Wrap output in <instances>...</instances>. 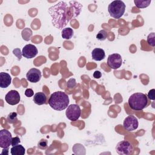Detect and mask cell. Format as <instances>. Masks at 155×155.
<instances>
[{
	"label": "cell",
	"mask_w": 155,
	"mask_h": 155,
	"mask_svg": "<svg viewBox=\"0 0 155 155\" xmlns=\"http://www.w3.org/2000/svg\"><path fill=\"white\" fill-rule=\"evenodd\" d=\"M82 8V5L78 1L58 2L48 8L52 24L58 29L64 28L71 19L79 15Z\"/></svg>",
	"instance_id": "1"
},
{
	"label": "cell",
	"mask_w": 155,
	"mask_h": 155,
	"mask_svg": "<svg viewBox=\"0 0 155 155\" xmlns=\"http://www.w3.org/2000/svg\"><path fill=\"white\" fill-rule=\"evenodd\" d=\"M69 102L68 96L60 91L52 93L48 99V104L51 108L56 111H62L67 108Z\"/></svg>",
	"instance_id": "2"
},
{
	"label": "cell",
	"mask_w": 155,
	"mask_h": 155,
	"mask_svg": "<svg viewBox=\"0 0 155 155\" xmlns=\"http://www.w3.org/2000/svg\"><path fill=\"white\" fill-rule=\"evenodd\" d=\"M128 103L132 110L140 111L148 105L149 101L145 94L142 93H135L130 96Z\"/></svg>",
	"instance_id": "3"
},
{
	"label": "cell",
	"mask_w": 155,
	"mask_h": 155,
	"mask_svg": "<svg viewBox=\"0 0 155 155\" xmlns=\"http://www.w3.org/2000/svg\"><path fill=\"white\" fill-rule=\"evenodd\" d=\"M108 11L112 18L119 19L122 17L125 13V4L122 1H113L108 5Z\"/></svg>",
	"instance_id": "4"
},
{
	"label": "cell",
	"mask_w": 155,
	"mask_h": 155,
	"mask_svg": "<svg viewBox=\"0 0 155 155\" xmlns=\"http://www.w3.org/2000/svg\"><path fill=\"white\" fill-rule=\"evenodd\" d=\"M81 108L77 104H71L68 105L65 111L67 117L71 121L77 120L81 116Z\"/></svg>",
	"instance_id": "5"
},
{
	"label": "cell",
	"mask_w": 155,
	"mask_h": 155,
	"mask_svg": "<svg viewBox=\"0 0 155 155\" xmlns=\"http://www.w3.org/2000/svg\"><path fill=\"white\" fill-rule=\"evenodd\" d=\"M116 150L119 154L129 155L133 153V147L130 142L122 140L117 144Z\"/></svg>",
	"instance_id": "6"
},
{
	"label": "cell",
	"mask_w": 155,
	"mask_h": 155,
	"mask_svg": "<svg viewBox=\"0 0 155 155\" xmlns=\"http://www.w3.org/2000/svg\"><path fill=\"white\" fill-rule=\"evenodd\" d=\"M12 134L9 131L2 129L0 131V147L7 148L12 143Z\"/></svg>",
	"instance_id": "7"
},
{
	"label": "cell",
	"mask_w": 155,
	"mask_h": 155,
	"mask_svg": "<svg viewBox=\"0 0 155 155\" xmlns=\"http://www.w3.org/2000/svg\"><path fill=\"white\" fill-rule=\"evenodd\" d=\"M139 125V122L137 117L133 115H130L127 116L124 120L123 127L124 128L128 131H133L137 128Z\"/></svg>",
	"instance_id": "8"
},
{
	"label": "cell",
	"mask_w": 155,
	"mask_h": 155,
	"mask_svg": "<svg viewBox=\"0 0 155 155\" xmlns=\"http://www.w3.org/2000/svg\"><path fill=\"white\" fill-rule=\"evenodd\" d=\"M122 57L118 53H113L110 54L107 59L108 66L114 70L119 68L122 65Z\"/></svg>",
	"instance_id": "9"
},
{
	"label": "cell",
	"mask_w": 155,
	"mask_h": 155,
	"mask_svg": "<svg viewBox=\"0 0 155 155\" xmlns=\"http://www.w3.org/2000/svg\"><path fill=\"white\" fill-rule=\"evenodd\" d=\"M5 99L7 104L11 105H15L19 102L21 97L19 93L16 90H12L6 94Z\"/></svg>",
	"instance_id": "10"
},
{
	"label": "cell",
	"mask_w": 155,
	"mask_h": 155,
	"mask_svg": "<svg viewBox=\"0 0 155 155\" xmlns=\"http://www.w3.org/2000/svg\"><path fill=\"white\" fill-rule=\"evenodd\" d=\"M38 53L36 47L32 44H27L25 45L22 50V54L24 57L27 59H31L35 57Z\"/></svg>",
	"instance_id": "11"
},
{
	"label": "cell",
	"mask_w": 155,
	"mask_h": 155,
	"mask_svg": "<svg viewBox=\"0 0 155 155\" xmlns=\"http://www.w3.org/2000/svg\"><path fill=\"white\" fill-rule=\"evenodd\" d=\"M27 81L32 83L39 82L41 78V72L39 69L32 68L30 69L26 74Z\"/></svg>",
	"instance_id": "12"
},
{
	"label": "cell",
	"mask_w": 155,
	"mask_h": 155,
	"mask_svg": "<svg viewBox=\"0 0 155 155\" xmlns=\"http://www.w3.org/2000/svg\"><path fill=\"white\" fill-rule=\"evenodd\" d=\"M12 82V78L9 74L1 72L0 73V87L2 88L8 87Z\"/></svg>",
	"instance_id": "13"
},
{
	"label": "cell",
	"mask_w": 155,
	"mask_h": 155,
	"mask_svg": "<svg viewBox=\"0 0 155 155\" xmlns=\"http://www.w3.org/2000/svg\"><path fill=\"white\" fill-rule=\"evenodd\" d=\"M91 57L93 59L100 61L105 58V53L103 49L101 48H94L91 52Z\"/></svg>",
	"instance_id": "14"
},
{
	"label": "cell",
	"mask_w": 155,
	"mask_h": 155,
	"mask_svg": "<svg viewBox=\"0 0 155 155\" xmlns=\"http://www.w3.org/2000/svg\"><path fill=\"white\" fill-rule=\"evenodd\" d=\"M47 96L45 93L43 92H38L36 93L33 97L34 102L39 105L44 104L46 103Z\"/></svg>",
	"instance_id": "15"
},
{
	"label": "cell",
	"mask_w": 155,
	"mask_h": 155,
	"mask_svg": "<svg viewBox=\"0 0 155 155\" xmlns=\"http://www.w3.org/2000/svg\"><path fill=\"white\" fill-rule=\"evenodd\" d=\"M10 150L11 154L12 155H23L25 152L24 147L22 145L19 144L12 147Z\"/></svg>",
	"instance_id": "16"
},
{
	"label": "cell",
	"mask_w": 155,
	"mask_h": 155,
	"mask_svg": "<svg viewBox=\"0 0 155 155\" xmlns=\"http://www.w3.org/2000/svg\"><path fill=\"white\" fill-rule=\"evenodd\" d=\"M73 33H74V31L70 27L64 28L62 30L61 36L63 39L68 40V39H70L73 37Z\"/></svg>",
	"instance_id": "17"
},
{
	"label": "cell",
	"mask_w": 155,
	"mask_h": 155,
	"mask_svg": "<svg viewBox=\"0 0 155 155\" xmlns=\"http://www.w3.org/2000/svg\"><path fill=\"white\" fill-rule=\"evenodd\" d=\"M151 1V0H134V3L136 7L138 8H144L149 6Z\"/></svg>",
	"instance_id": "18"
},
{
	"label": "cell",
	"mask_w": 155,
	"mask_h": 155,
	"mask_svg": "<svg viewBox=\"0 0 155 155\" xmlns=\"http://www.w3.org/2000/svg\"><path fill=\"white\" fill-rule=\"evenodd\" d=\"M21 35H22V38L26 41H28L31 36H32V31L31 30L30 28H25L22 31V33H21Z\"/></svg>",
	"instance_id": "19"
},
{
	"label": "cell",
	"mask_w": 155,
	"mask_h": 155,
	"mask_svg": "<svg viewBox=\"0 0 155 155\" xmlns=\"http://www.w3.org/2000/svg\"><path fill=\"white\" fill-rule=\"evenodd\" d=\"M108 36V33L105 30H100L97 35H96V38L99 41H104L107 39Z\"/></svg>",
	"instance_id": "20"
},
{
	"label": "cell",
	"mask_w": 155,
	"mask_h": 155,
	"mask_svg": "<svg viewBox=\"0 0 155 155\" xmlns=\"http://www.w3.org/2000/svg\"><path fill=\"white\" fill-rule=\"evenodd\" d=\"M18 120L17 118V113L16 112L10 113L7 118V120L9 124H13L16 122Z\"/></svg>",
	"instance_id": "21"
},
{
	"label": "cell",
	"mask_w": 155,
	"mask_h": 155,
	"mask_svg": "<svg viewBox=\"0 0 155 155\" xmlns=\"http://www.w3.org/2000/svg\"><path fill=\"white\" fill-rule=\"evenodd\" d=\"M147 41L148 45L152 47H154L155 46V33L153 32L150 33L147 36Z\"/></svg>",
	"instance_id": "22"
},
{
	"label": "cell",
	"mask_w": 155,
	"mask_h": 155,
	"mask_svg": "<svg viewBox=\"0 0 155 155\" xmlns=\"http://www.w3.org/2000/svg\"><path fill=\"white\" fill-rule=\"evenodd\" d=\"M47 147V142L45 140L42 139L38 143V148L40 149H45Z\"/></svg>",
	"instance_id": "23"
},
{
	"label": "cell",
	"mask_w": 155,
	"mask_h": 155,
	"mask_svg": "<svg viewBox=\"0 0 155 155\" xmlns=\"http://www.w3.org/2000/svg\"><path fill=\"white\" fill-rule=\"evenodd\" d=\"M76 84V80L73 78H71L70 79H69L67 82V87L69 88H73Z\"/></svg>",
	"instance_id": "24"
},
{
	"label": "cell",
	"mask_w": 155,
	"mask_h": 155,
	"mask_svg": "<svg viewBox=\"0 0 155 155\" xmlns=\"http://www.w3.org/2000/svg\"><path fill=\"white\" fill-rule=\"evenodd\" d=\"M154 92H155V90L154 89H151L149 91L148 93V99H149L150 100H154L155 99V96H154Z\"/></svg>",
	"instance_id": "25"
},
{
	"label": "cell",
	"mask_w": 155,
	"mask_h": 155,
	"mask_svg": "<svg viewBox=\"0 0 155 155\" xmlns=\"http://www.w3.org/2000/svg\"><path fill=\"white\" fill-rule=\"evenodd\" d=\"M21 140H20V139L16 136V137H12V143H11V145H12V147L15 146V145H18L19 143H20Z\"/></svg>",
	"instance_id": "26"
},
{
	"label": "cell",
	"mask_w": 155,
	"mask_h": 155,
	"mask_svg": "<svg viewBox=\"0 0 155 155\" xmlns=\"http://www.w3.org/2000/svg\"><path fill=\"white\" fill-rule=\"evenodd\" d=\"M33 94H34V92H33V90L31 88H27V89L25 90V95L27 97H30L33 96Z\"/></svg>",
	"instance_id": "27"
},
{
	"label": "cell",
	"mask_w": 155,
	"mask_h": 155,
	"mask_svg": "<svg viewBox=\"0 0 155 155\" xmlns=\"http://www.w3.org/2000/svg\"><path fill=\"white\" fill-rule=\"evenodd\" d=\"M13 54H14L15 55H16V56L18 57V60H20V59H21V56L22 55V54L21 53L20 49H19V48H16V49L13 50Z\"/></svg>",
	"instance_id": "28"
},
{
	"label": "cell",
	"mask_w": 155,
	"mask_h": 155,
	"mask_svg": "<svg viewBox=\"0 0 155 155\" xmlns=\"http://www.w3.org/2000/svg\"><path fill=\"white\" fill-rule=\"evenodd\" d=\"M102 76V73L100 71H95L93 73V77L96 79H99Z\"/></svg>",
	"instance_id": "29"
},
{
	"label": "cell",
	"mask_w": 155,
	"mask_h": 155,
	"mask_svg": "<svg viewBox=\"0 0 155 155\" xmlns=\"http://www.w3.org/2000/svg\"><path fill=\"white\" fill-rule=\"evenodd\" d=\"M8 154V148H4L1 153V154Z\"/></svg>",
	"instance_id": "30"
}]
</instances>
